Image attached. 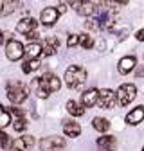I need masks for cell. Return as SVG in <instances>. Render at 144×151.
<instances>
[{
    "mask_svg": "<svg viewBox=\"0 0 144 151\" xmlns=\"http://www.w3.org/2000/svg\"><path fill=\"white\" fill-rule=\"evenodd\" d=\"M61 88V81L58 76H54V74H43L42 78L38 81H32V90L34 93L38 96L40 99H47L49 97V93H54V92H58Z\"/></svg>",
    "mask_w": 144,
    "mask_h": 151,
    "instance_id": "6da1fadb",
    "label": "cell"
},
{
    "mask_svg": "<svg viewBox=\"0 0 144 151\" xmlns=\"http://www.w3.org/2000/svg\"><path fill=\"white\" fill-rule=\"evenodd\" d=\"M86 81V70L83 67L78 65H70L65 70V85L70 88H79V85H83Z\"/></svg>",
    "mask_w": 144,
    "mask_h": 151,
    "instance_id": "7a4b0ae2",
    "label": "cell"
},
{
    "mask_svg": "<svg viewBox=\"0 0 144 151\" xmlns=\"http://www.w3.org/2000/svg\"><path fill=\"white\" fill-rule=\"evenodd\" d=\"M7 99L13 103V104H20L27 99V86L22 83V81H9L7 83Z\"/></svg>",
    "mask_w": 144,
    "mask_h": 151,
    "instance_id": "3957f363",
    "label": "cell"
},
{
    "mask_svg": "<svg viewBox=\"0 0 144 151\" xmlns=\"http://www.w3.org/2000/svg\"><path fill=\"white\" fill-rule=\"evenodd\" d=\"M137 97V86L132 85V83H124L117 88L115 92V101L121 104V106H128L133 99Z\"/></svg>",
    "mask_w": 144,
    "mask_h": 151,
    "instance_id": "277c9868",
    "label": "cell"
},
{
    "mask_svg": "<svg viewBox=\"0 0 144 151\" xmlns=\"http://www.w3.org/2000/svg\"><path fill=\"white\" fill-rule=\"evenodd\" d=\"M40 149L42 151H65V139L63 137H43L40 140Z\"/></svg>",
    "mask_w": 144,
    "mask_h": 151,
    "instance_id": "5b68a950",
    "label": "cell"
},
{
    "mask_svg": "<svg viewBox=\"0 0 144 151\" xmlns=\"http://www.w3.org/2000/svg\"><path fill=\"white\" fill-rule=\"evenodd\" d=\"M6 56H7V60L11 61H18V60H22V56H24V45L22 42H18V40H7L6 43Z\"/></svg>",
    "mask_w": 144,
    "mask_h": 151,
    "instance_id": "8992f818",
    "label": "cell"
},
{
    "mask_svg": "<svg viewBox=\"0 0 144 151\" xmlns=\"http://www.w3.org/2000/svg\"><path fill=\"white\" fill-rule=\"evenodd\" d=\"M115 103V92H112L110 88H103L97 92V104L101 108H112Z\"/></svg>",
    "mask_w": 144,
    "mask_h": 151,
    "instance_id": "52a82bcc",
    "label": "cell"
},
{
    "mask_svg": "<svg viewBox=\"0 0 144 151\" xmlns=\"http://www.w3.org/2000/svg\"><path fill=\"white\" fill-rule=\"evenodd\" d=\"M58 18H60V13L56 7H45L40 14V22L45 25V27H52L54 24L58 22Z\"/></svg>",
    "mask_w": 144,
    "mask_h": 151,
    "instance_id": "ba28073f",
    "label": "cell"
},
{
    "mask_svg": "<svg viewBox=\"0 0 144 151\" xmlns=\"http://www.w3.org/2000/svg\"><path fill=\"white\" fill-rule=\"evenodd\" d=\"M32 144H34V139L31 135H24V137H18V139L11 140L9 149L11 151H27Z\"/></svg>",
    "mask_w": 144,
    "mask_h": 151,
    "instance_id": "9c48e42d",
    "label": "cell"
},
{
    "mask_svg": "<svg viewBox=\"0 0 144 151\" xmlns=\"http://www.w3.org/2000/svg\"><path fill=\"white\" fill-rule=\"evenodd\" d=\"M38 29V22L34 20V18H31V16H25V18H22L20 22H18V25H16V31L20 32V34H29V32H32V31H36Z\"/></svg>",
    "mask_w": 144,
    "mask_h": 151,
    "instance_id": "30bf717a",
    "label": "cell"
},
{
    "mask_svg": "<svg viewBox=\"0 0 144 151\" xmlns=\"http://www.w3.org/2000/svg\"><path fill=\"white\" fill-rule=\"evenodd\" d=\"M20 7H22V0H4V2L0 4V14L9 16L14 11H18Z\"/></svg>",
    "mask_w": 144,
    "mask_h": 151,
    "instance_id": "8fae6325",
    "label": "cell"
},
{
    "mask_svg": "<svg viewBox=\"0 0 144 151\" xmlns=\"http://www.w3.org/2000/svg\"><path fill=\"white\" fill-rule=\"evenodd\" d=\"M58 45H60V42H58L56 36L45 38V42L42 43V54H45V56H54V54H56V50H58Z\"/></svg>",
    "mask_w": 144,
    "mask_h": 151,
    "instance_id": "7c38bea8",
    "label": "cell"
},
{
    "mask_svg": "<svg viewBox=\"0 0 144 151\" xmlns=\"http://www.w3.org/2000/svg\"><path fill=\"white\" fill-rule=\"evenodd\" d=\"M135 67H137V58H135V56H124V58L119 61V65H117V70L121 74H128Z\"/></svg>",
    "mask_w": 144,
    "mask_h": 151,
    "instance_id": "4fadbf2b",
    "label": "cell"
},
{
    "mask_svg": "<svg viewBox=\"0 0 144 151\" xmlns=\"http://www.w3.org/2000/svg\"><path fill=\"white\" fill-rule=\"evenodd\" d=\"M144 121V106H137L133 108L128 115H126V122H128L130 126H137Z\"/></svg>",
    "mask_w": 144,
    "mask_h": 151,
    "instance_id": "5bb4252c",
    "label": "cell"
},
{
    "mask_svg": "<svg viewBox=\"0 0 144 151\" xmlns=\"http://www.w3.org/2000/svg\"><path fill=\"white\" fill-rule=\"evenodd\" d=\"M97 147L103 151H115L117 149V139L108 135V137H99L97 139Z\"/></svg>",
    "mask_w": 144,
    "mask_h": 151,
    "instance_id": "9a60e30c",
    "label": "cell"
},
{
    "mask_svg": "<svg viewBox=\"0 0 144 151\" xmlns=\"http://www.w3.org/2000/svg\"><path fill=\"white\" fill-rule=\"evenodd\" d=\"M24 56L25 58H40L42 56V43L32 40L29 45H24Z\"/></svg>",
    "mask_w": 144,
    "mask_h": 151,
    "instance_id": "2e32d148",
    "label": "cell"
},
{
    "mask_svg": "<svg viewBox=\"0 0 144 151\" xmlns=\"http://www.w3.org/2000/svg\"><path fill=\"white\" fill-rule=\"evenodd\" d=\"M97 92L96 88H88L83 92V96H81V104L83 106H96L97 104Z\"/></svg>",
    "mask_w": 144,
    "mask_h": 151,
    "instance_id": "e0dca14e",
    "label": "cell"
},
{
    "mask_svg": "<svg viewBox=\"0 0 144 151\" xmlns=\"http://www.w3.org/2000/svg\"><path fill=\"white\" fill-rule=\"evenodd\" d=\"M63 131H65L67 137L76 139V137H79V133H81V126H79L78 122H74V121H65V122H63Z\"/></svg>",
    "mask_w": 144,
    "mask_h": 151,
    "instance_id": "ac0fdd59",
    "label": "cell"
},
{
    "mask_svg": "<svg viewBox=\"0 0 144 151\" xmlns=\"http://www.w3.org/2000/svg\"><path fill=\"white\" fill-rule=\"evenodd\" d=\"M96 9H97V6L94 4V0H83V4L78 7V14L88 18V16H94Z\"/></svg>",
    "mask_w": 144,
    "mask_h": 151,
    "instance_id": "d6986e66",
    "label": "cell"
},
{
    "mask_svg": "<svg viewBox=\"0 0 144 151\" xmlns=\"http://www.w3.org/2000/svg\"><path fill=\"white\" fill-rule=\"evenodd\" d=\"M40 67H42V63H40L38 58H27V60L22 63V72H24V74H31V72H34V70H38Z\"/></svg>",
    "mask_w": 144,
    "mask_h": 151,
    "instance_id": "ffe728a7",
    "label": "cell"
},
{
    "mask_svg": "<svg viewBox=\"0 0 144 151\" xmlns=\"http://www.w3.org/2000/svg\"><path fill=\"white\" fill-rule=\"evenodd\" d=\"M67 111L70 113L72 117H81L83 113H85V108L81 104H78L76 101H68L67 103Z\"/></svg>",
    "mask_w": 144,
    "mask_h": 151,
    "instance_id": "44dd1931",
    "label": "cell"
},
{
    "mask_svg": "<svg viewBox=\"0 0 144 151\" xmlns=\"http://www.w3.org/2000/svg\"><path fill=\"white\" fill-rule=\"evenodd\" d=\"M92 128L96 131H99V133H104V131H108V128H110V122L106 119H103V117H96L92 121Z\"/></svg>",
    "mask_w": 144,
    "mask_h": 151,
    "instance_id": "7402d4cb",
    "label": "cell"
},
{
    "mask_svg": "<svg viewBox=\"0 0 144 151\" xmlns=\"http://www.w3.org/2000/svg\"><path fill=\"white\" fill-rule=\"evenodd\" d=\"M9 122H11V111H7L2 104H0V129L7 128Z\"/></svg>",
    "mask_w": 144,
    "mask_h": 151,
    "instance_id": "603a6c76",
    "label": "cell"
},
{
    "mask_svg": "<svg viewBox=\"0 0 144 151\" xmlns=\"http://www.w3.org/2000/svg\"><path fill=\"white\" fill-rule=\"evenodd\" d=\"M79 45H81L83 49H86V50L92 49V47H94V38L90 36V34H85V32L79 34Z\"/></svg>",
    "mask_w": 144,
    "mask_h": 151,
    "instance_id": "cb8c5ba5",
    "label": "cell"
},
{
    "mask_svg": "<svg viewBox=\"0 0 144 151\" xmlns=\"http://www.w3.org/2000/svg\"><path fill=\"white\" fill-rule=\"evenodd\" d=\"M13 128H14V131H24V129L27 128V121H25V117H24V115H22V117H16L14 122H13Z\"/></svg>",
    "mask_w": 144,
    "mask_h": 151,
    "instance_id": "d4e9b609",
    "label": "cell"
},
{
    "mask_svg": "<svg viewBox=\"0 0 144 151\" xmlns=\"http://www.w3.org/2000/svg\"><path fill=\"white\" fill-rule=\"evenodd\" d=\"M9 146H11V139L0 129V147H2V149H9Z\"/></svg>",
    "mask_w": 144,
    "mask_h": 151,
    "instance_id": "484cf974",
    "label": "cell"
},
{
    "mask_svg": "<svg viewBox=\"0 0 144 151\" xmlns=\"http://www.w3.org/2000/svg\"><path fill=\"white\" fill-rule=\"evenodd\" d=\"M79 43V34H70V38L67 40V47H74Z\"/></svg>",
    "mask_w": 144,
    "mask_h": 151,
    "instance_id": "4316f807",
    "label": "cell"
},
{
    "mask_svg": "<svg viewBox=\"0 0 144 151\" xmlns=\"http://www.w3.org/2000/svg\"><path fill=\"white\" fill-rule=\"evenodd\" d=\"M67 4H68V6H70L72 9H76V11H78V7H79V6L83 4V0H68Z\"/></svg>",
    "mask_w": 144,
    "mask_h": 151,
    "instance_id": "83f0119b",
    "label": "cell"
},
{
    "mask_svg": "<svg viewBox=\"0 0 144 151\" xmlns=\"http://www.w3.org/2000/svg\"><path fill=\"white\" fill-rule=\"evenodd\" d=\"M135 38H137V42H144V29L137 31V32H135Z\"/></svg>",
    "mask_w": 144,
    "mask_h": 151,
    "instance_id": "f1b7e54d",
    "label": "cell"
},
{
    "mask_svg": "<svg viewBox=\"0 0 144 151\" xmlns=\"http://www.w3.org/2000/svg\"><path fill=\"white\" fill-rule=\"evenodd\" d=\"M135 74H137V78H144V65H142V67H137Z\"/></svg>",
    "mask_w": 144,
    "mask_h": 151,
    "instance_id": "f546056e",
    "label": "cell"
},
{
    "mask_svg": "<svg viewBox=\"0 0 144 151\" xmlns=\"http://www.w3.org/2000/svg\"><path fill=\"white\" fill-rule=\"evenodd\" d=\"M110 2H114V4H117V6H126L130 0H110Z\"/></svg>",
    "mask_w": 144,
    "mask_h": 151,
    "instance_id": "4dcf8cb0",
    "label": "cell"
},
{
    "mask_svg": "<svg viewBox=\"0 0 144 151\" xmlns=\"http://www.w3.org/2000/svg\"><path fill=\"white\" fill-rule=\"evenodd\" d=\"M67 9H68V7H67V4H61V6H60V9H58V13H60V14H61V13H67Z\"/></svg>",
    "mask_w": 144,
    "mask_h": 151,
    "instance_id": "1f68e13d",
    "label": "cell"
},
{
    "mask_svg": "<svg viewBox=\"0 0 144 151\" xmlns=\"http://www.w3.org/2000/svg\"><path fill=\"white\" fill-rule=\"evenodd\" d=\"M2 42H4V32L0 31V45H2Z\"/></svg>",
    "mask_w": 144,
    "mask_h": 151,
    "instance_id": "d6a6232c",
    "label": "cell"
},
{
    "mask_svg": "<svg viewBox=\"0 0 144 151\" xmlns=\"http://www.w3.org/2000/svg\"><path fill=\"white\" fill-rule=\"evenodd\" d=\"M142 151H144V147H142Z\"/></svg>",
    "mask_w": 144,
    "mask_h": 151,
    "instance_id": "836d02e7",
    "label": "cell"
}]
</instances>
